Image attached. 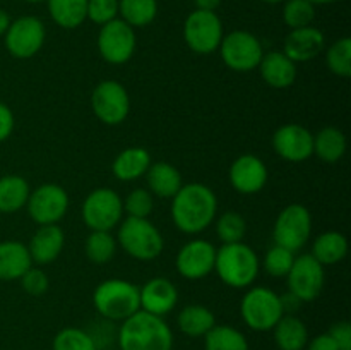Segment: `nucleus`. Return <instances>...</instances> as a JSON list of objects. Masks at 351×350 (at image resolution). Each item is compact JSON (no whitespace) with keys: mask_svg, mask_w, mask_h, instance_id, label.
Returning <instances> with one entry per match:
<instances>
[{"mask_svg":"<svg viewBox=\"0 0 351 350\" xmlns=\"http://www.w3.org/2000/svg\"><path fill=\"white\" fill-rule=\"evenodd\" d=\"M218 199L211 187L201 182L184 184L171 198V220L182 233L195 235L215 222Z\"/></svg>","mask_w":351,"mask_h":350,"instance_id":"obj_1","label":"nucleus"},{"mask_svg":"<svg viewBox=\"0 0 351 350\" xmlns=\"http://www.w3.org/2000/svg\"><path fill=\"white\" fill-rule=\"evenodd\" d=\"M117 343L120 350H173V331L160 316L137 311L122 321Z\"/></svg>","mask_w":351,"mask_h":350,"instance_id":"obj_2","label":"nucleus"},{"mask_svg":"<svg viewBox=\"0 0 351 350\" xmlns=\"http://www.w3.org/2000/svg\"><path fill=\"white\" fill-rule=\"evenodd\" d=\"M261 261L256 250L243 242L223 244L216 249L215 271L232 288H247L259 277Z\"/></svg>","mask_w":351,"mask_h":350,"instance_id":"obj_3","label":"nucleus"},{"mask_svg":"<svg viewBox=\"0 0 351 350\" xmlns=\"http://www.w3.org/2000/svg\"><path fill=\"white\" fill-rule=\"evenodd\" d=\"M93 304L101 318L122 323L141 311L139 287L122 278H110L95 288Z\"/></svg>","mask_w":351,"mask_h":350,"instance_id":"obj_4","label":"nucleus"},{"mask_svg":"<svg viewBox=\"0 0 351 350\" xmlns=\"http://www.w3.org/2000/svg\"><path fill=\"white\" fill-rule=\"evenodd\" d=\"M117 244L137 261H153L163 253L165 240L160 230L147 218L127 216L120 222Z\"/></svg>","mask_w":351,"mask_h":350,"instance_id":"obj_5","label":"nucleus"},{"mask_svg":"<svg viewBox=\"0 0 351 350\" xmlns=\"http://www.w3.org/2000/svg\"><path fill=\"white\" fill-rule=\"evenodd\" d=\"M280 295L266 287H252L240 302V316L254 331H271L283 318Z\"/></svg>","mask_w":351,"mask_h":350,"instance_id":"obj_6","label":"nucleus"},{"mask_svg":"<svg viewBox=\"0 0 351 350\" xmlns=\"http://www.w3.org/2000/svg\"><path fill=\"white\" fill-rule=\"evenodd\" d=\"M81 213L89 230L110 232L122 222L123 201L113 189L98 187L86 196Z\"/></svg>","mask_w":351,"mask_h":350,"instance_id":"obj_7","label":"nucleus"},{"mask_svg":"<svg viewBox=\"0 0 351 350\" xmlns=\"http://www.w3.org/2000/svg\"><path fill=\"white\" fill-rule=\"evenodd\" d=\"M223 64L235 72H250L259 67L264 50L263 43L250 31L237 30L225 34L219 43Z\"/></svg>","mask_w":351,"mask_h":350,"instance_id":"obj_8","label":"nucleus"},{"mask_svg":"<svg viewBox=\"0 0 351 350\" xmlns=\"http://www.w3.org/2000/svg\"><path fill=\"white\" fill-rule=\"evenodd\" d=\"M223 36V23L213 10H192L184 23V40L192 51L209 55L219 48Z\"/></svg>","mask_w":351,"mask_h":350,"instance_id":"obj_9","label":"nucleus"},{"mask_svg":"<svg viewBox=\"0 0 351 350\" xmlns=\"http://www.w3.org/2000/svg\"><path fill=\"white\" fill-rule=\"evenodd\" d=\"M312 215L304 205L291 202L281 209L274 222L273 239L276 246L287 247L291 253L300 250L311 239Z\"/></svg>","mask_w":351,"mask_h":350,"instance_id":"obj_10","label":"nucleus"},{"mask_svg":"<svg viewBox=\"0 0 351 350\" xmlns=\"http://www.w3.org/2000/svg\"><path fill=\"white\" fill-rule=\"evenodd\" d=\"M91 108L105 126L122 124L130 112V96L125 86L113 79L101 81L91 93Z\"/></svg>","mask_w":351,"mask_h":350,"instance_id":"obj_11","label":"nucleus"},{"mask_svg":"<svg viewBox=\"0 0 351 350\" xmlns=\"http://www.w3.org/2000/svg\"><path fill=\"white\" fill-rule=\"evenodd\" d=\"M98 51L105 62L112 65H122L132 58L136 51V31L120 17L99 26Z\"/></svg>","mask_w":351,"mask_h":350,"instance_id":"obj_12","label":"nucleus"},{"mask_svg":"<svg viewBox=\"0 0 351 350\" xmlns=\"http://www.w3.org/2000/svg\"><path fill=\"white\" fill-rule=\"evenodd\" d=\"M47 38L43 21L34 16H23L12 21L3 34V43L12 57L26 60L41 50Z\"/></svg>","mask_w":351,"mask_h":350,"instance_id":"obj_13","label":"nucleus"},{"mask_svg":"<svg viewBox=\"0 0 351 350\" xmlns=\"http://www.w3.org/2000/svg\"><path fill=\"white\" fill-rule=\"evenodd\" d=\"M26 208L38 225H57L69 209V194L58 184H41L29 192Z\"/></svg>","mask_w":351,"mask_h":350,"instance_id":"obj_14","label":"nucleus"},{"mask_svg":"<svg viewBox=\"0 0 351 350\" xmlns=\"http://www.w3.org/2000/svg\"><path fill=\"white\" fill-rule=\"evenodd\" d=\"M288 278V292L302 302H312L321 295L324 288V266L312 254H302L293 261Z\"/></svg>","mask_w":351,"mask_h":350,"instance_id":"obj_15","label":"nucleus"},{"mask_svg":"<svg viewBox=\"0 0 351 350\" xmlns=\"http://www.w3.org/2000/svg\"><path fill=\"white\" fill-rule=\"evenodd\" d=\"M276 154L291 163H302L314 154V134L300 124H285L273 134Z\"/></svg>","mask_w":351,"mask_h":350,"instance_id":"obj_16","label":"nucleus"},{"mask_svg":"<svg viewBox=\"0 0 351 350\" xmlns=\"http://www.w3.org/2000/svg\"><path fill=\"white\" fill-rule=\"evenodd\" d=\"M216 249L209 240L194 239L178 250L175 266L187 280H201L215 271Z\"/></svg>","mask_w":351,"mask_h":350,"instance_id":"obj_17","label":"nucleus"},{"mask_svg":"<svg viewBox=\"0 0 351 350\" xmlns=\"http://www.w3.org/2000/svg\"><path fill=\"white\" fill-rule=\"evenodd\" d=\"M230 184L240 194H257L269 178L266 163L256 154H242L230 167Z\"/></svg>","mask_w":351,"mask_h":350,"instance_id":"obj_18","label":"nucleus"},{"mask_svg":"<svg viewBox=\"0 0 351 350\" xmlns=\"http://www.w3.org/2000/svg\"><path fill=\"white\" fill-rule=\"evenodd\" d=\"M139 302L141 311L165 318L177 305L178 290L168 278H151L139 288Z\"/></svg>","mask_w":351,"mask_h":350,"instance_id":"obj_19","label":"nucleus"},{"mask_svg":"<svg viewBox=\"0 0 351 350\" xmlns=\"http://www.w3.org/2000/svg\"><path fill=\"white\" fill-rule=\"evenodd\" d=\"M326 45L324 33L319 27L305 26L298 30H291L288 36L285 38L283 54L288 58L298 64V62H307L322 54Z\"/></svg>","mask_w":351,"mask_h":350,"instance_id":"obj_20","label":"nucleus"},{"mask_svg":"<svg viewBox=\"0 0 351 350\" xmlns=\"http://www.w3.org/2000/svg\"><path fill=\"white\" fill-rule=\"evenodd\" d=\"M65 235L58 225H40L29 240V256L36 264H50L64 250Z\"/></svg>","mask_w":351,"mask_h":350,"instance_id":"obj_21","label":"nucleus"},{"mask_svg":"<svg viewBox=\"0 0 351 350\" xmlns=\"http://www.w3.org/2000/svg\"><path fill=\"white\" fill-rule=\"evenodd\" d=\"M257 69L261 72V78L271 88H290L297 79V64L291 58H288L283 51L276 50L264 54Z\"/></svg>","mask_w":351,"mask_h":350,"instance_id":"obj_22","label":"nucleus"},{"mask_svg":"<svg viewBox=\"0 0 351 350\" xmlns=\"http://www.w3.org/2000/svg\"><path fill=\"white\" fill-rule=\"evenodd\" d=\"M31 266L33 259L27 246L19 240L0 242V280H19Z\"/></svg>","mask_w":351,"mask_h":350,"instance_id":"obj_23","label":"nucleus"},{"mask_svg":"<svg viewBox=\"0 0 351 350\" xmlns=\"http://www.w3.org/2000/svg\"><path fill=\"white\" fill-rule=\"evenodd\" d=\"M153 163L151 154L146 148L132 146L125 148L115 156L112 163V172L117 180L132 182L146 175L147 168Z\"/></svg>","mask_w":351,"mask_h":350,"instance_id":"obj_24","label":"nucleus"},{"mask_svg":"<svg viewBox=\"0 0 351 350\" xmlns=\"http://www.w3.org/2000/svg\"><path fill=\"white\" fill-rule=\"evenodd\" d=\"M146 180L151 194L160 196L163 199H171L184 185L180 172L168 161L151 163L146 172Z\"/></svg>","mask_w":351,"mask_h":350,"instance_id":"obj_25","label":"nucleus"},{"mask_svg":"<svg viewBox=\"0 0 351 350\" xmlns=\"http://www.w3.org/2000/svg\"><path fill=\"white\" fill-rule=\"evenodd\" d=\"M271 331L280 350H305L307 347V325L295 314H283V318L274 325Z\"/></svg>","mask_w":351,"mask_h":350,"instance_id":"obj_26","label":"nucleus"},{"mask_svg":"<svg viewBox=\"0 0 351 350\" xmlns=\"http://www.w3.org/2000/svg\"><path fill=\"white\" fill-rule=\"evenodd\" d=\"M215 325L216 318L213 311L201 304L185 305L177 316L178 329L191 338H204Z\"/></svg>","mask_w":351,"mask_h":350,"instance_id":"obj_27","label":"nucleus"},{"mask_svg":"<svg viewBox=\"0 0 351 350\" xmlns=\"http://www.w3.org/2000/svg\"><path fill=\"white\" fill-rule=\"evenodd\" d=\"M346 254H348V239L341 232H336V230L321 233L312 244V256L322 266L341 263Z\"/></svg>","mask_w":351,"mask_h":350,"instance_id":"obj_28","label":"nucleus"},{"mask_svg":"<svg viewBox=\"0 0 351 350\" xmlns=\"http://www.w3.org/2000/svg\"><path fill=\"white\" fill-rule=\"evenodd\" d=\"M29 184L21 175L0 177V213H16L26 206L29 198Z\"/></svg>","mask_w":351,"mask_h":350,"instance_id":"obj_29","label":"nucleus"},{"mask_svg":"<svg viewBox=\"0 0 351 350\" xmlns=\"http://www.w3.org/2000/svg\"><path fill=\"white\" fill-rule=\"evenodd\" d=\"M51 21L64 30H75L86 21L88 0H47Z\"/></svg>","mask_w":351,"mask_h":350,"instance_id":"obj_30","label":"nucleus"},{"mask_svg":"<svg viewBox=\"0 0 351 350\" xmlns=\"http://www.w3.org/2000/svg\"><path fill=\"white\" fill-rule=\"evenodd\" d=\"M346 153V137L336 127H324L314 134V154L324 163H338Z\"/></svg>","mask_w":351,"mask_h":350,"instance_id":"obj_31","label":"nucleus"},{"mask_svg":"<svg viewBox=\"0 0 351 350\" xmlns=\"http://www.w3.org/2000/svg\"><path fill=\"white\" fill-rule=\"evenodd\" d=\"M204 350H250L245 335L230 325H215L204 336Z\"/></svg>","mask_w":351,"mask_h":350,"instance_id":"obj_32","label":"nucleus"},{"mask_svg":"<svg viewBox=\"0 0 351 350\" xmlns=\"http://www.w3.org/2000/svg\"><path fill=\"white\" fill-rule=\"evenodd\" d=\"M119 14L130 27L149 26L158 16V0H119Z\"/></svg>","mask_w":351,"mask_h":350,"instance_id":"obj_33","label":"nucleus"},{"mask_svg":"<svg viewBox=\"0 0 351 350\" xmlns=\"http://www.w3.org/2000/svg\"><path fill=\"white\" fill-rule=\"evenodd\" d=\"M86 256L91 263L105 264L113 259L117 253V239L110 232L103 230H91L84 242Z\"/></svg>","mask_w":351,"mask_h":350,"instance_id":"obj_34","label":"nucleus"},{"mask_svg":"<svg viewBox=\"0 0 351 350\" xmlns=\"http://www.w3.org/2000/svg\"><path fill=\"white\" fill-rule=\"evenodd\" d=\"M51 350H99L89 331L75 326L62 328L51 342Z\"/></svg>","mask_w":351,"mask_h":350,"instance_id":"obj_35","label":"nucleus"},{"mask_svg":"<svg viewBox=\"0 0 351 350\" xmlns=\"http://www.w3.org/2000/svg\"><path fill=\"white\" fill-rule=\"evenodd\" d=\"M326 62L332 74L339 78L351 75V40L348 36L339 38L326 51Z\"/></svg>","mask_w":351,"mask_h":350,"instance_id":"obj_36","label":"nucleus"},{"mask_svg":"<svg viewBox=\"0 0 351 350\" xmlns=\"http://www.w3.org/2000/svg\"><path fill=\"white\" fill-rule=\"evenodd\" d=\"M315 17V5L308 0H285L283 21L290 30L312 26Z\"/></svg>","mask_w":351,"mask_h":350,"instance_id":"obj_37","label":"nucleus"},{"mask_svg":"<svg viewBox=\"0 0 351 350\" xmlns=\"http://www.w3.org/2000/svg\"><path fill=\"white\" fill-rule=\"evenodd\" d=\"M247 232V223L240 213L226 211L216 222V233L223 244L242 242Z\"/></svg>","mask_w":351,"mask_h":350,"instance_id":"obj_38","label":"nucleus"},{"mask_svg":"<svg viewBox=\"0 0 351 350\" xmlns=\"http://www.w3.org/2000/svg\"><path fill=\"white\" fill-rule=\"evenodd\" d=\"M295 253H291L287 247H281L274 244L269 250L266 253L263 259V266L267 275L274 278H283L290 273L291 266H293Z\"/></svg>","mask_w":351,"mask_h":350,"instance_id":"obj_39","label":"nucleus"},{"mask_svg":"<svg viewBox=\"0 0 351 350\" xmlns=\"http://www.w3.org/2000/svg\"><path fill=\"white\" fill-rule=\"evenodd\" d=\"M123 201V213L134 218H147L153 211L154 199L147 189H134Z\"/></svg>","mask_w":351,"mask_h":350,"instance_id":"obj_40","label":"nucleus"},{"mask_svg":"<svg viewBox=\"0 0 351 350\" xmlns=\"http://www.w3.org/2000/svg\"><path fill=\"white\" fill-rule=\"evenodd\" d=\"M119 17V0H88L86 19L103 26Z\"/></svg>","mask_w":351,"mask_h":350,"instance_id":"obj_41","label":"nucleus"},{"mask_svg":"<svg viewBox=\"0 0 351 350\" xmlns=\"http://www.w3.org/2000/svg\"><path fill=\"white\" fill-rule=\"evenodd\" d=\"M19 280L23 290L26 292V294L33 295V297H40V295H43L45 292L48 290V287H50V280H48L47 273H45L43 270H40V268L34 266H31Z\"/></svg>","mask_w":351,"mask_h":350,"instance_id":"obj_42","label":"nucleus"},{"mask_svg":"<svg viewBox=\"0 0 351 350\" xmlns=\"http://www.w3.org/2000/svg\"><path fill=\"white\" fill-rule=\"evenodd\" d=\"M329 335L339 350H351V325L348 321H338L329 328Z\"/></svg>","mask_w":351,"mask_h":350,"instance_id":"obj_43","label":"nucleus"},{"mask_svg":"<svg viewBox=\"0 0 351 350\" xmlns=\"http://www.w3.org/2000/svg\"><path fill=\"white\" fill-rule=\"evenodd\" d=\"M14 126H16V120H14L12 110L5 103L0 102V143L9 139L14 130Z\"/></svg>","mask_w":351,"mask_h":350,"instance_id":"obj_44","label":"nucleus"},{"mask_svg":"<svg viewBox=\"0 0 351 350\" xmlns=\"http://www.w3.org/2000/svg\"><path fill=\"white\" fill-rule=\"evenodd\" d=\"M305 350H339V349L329 333H321V335L314 336V338H308Z\"/></svg>","mask_w":351,"mask_h":350,"instance_id":"obj_45","label":"nucleus"},{"mask_svg":"<svg viewBox=\"0 0 351 350\" xmlns=\"http://www.w3.org/2000/svg\"><path fill=\"white\" fill-rule=\"evenodd\" d=\"M280 301H281V307H283L285 314H293V312L297 311V309H300V305L304 304V302H302L298 297H295L291 292H288V294L285 295H280Z\"/></svg>","mask_w":351,"mask_h":350,"instance_id":"obj_46","label":"nucleus"},{"mask_svg":"<svg viewBox=\"0 0 351 350\" xmlns=\"http://www.w3.org/2000/svg\"><path fill=\"white\" fill-rule=\"evenodd\" d=\"M194 3H195V9L213 10V12H216V9L219 7L221 0H194Z\"/></svg>","mask_w":351,"mask_h":350,"instance_id":"obj_47","label":"nucleus"},{"mask_svg":"<svg viewBox=\"0 0 351 350\" xmlns=\"http://www.w3.org/2000/svg\"><path fill=\"white\" fill-rule=\"evenodd\" d=\"M10 23H12V19H10L9 12L5 9H0V36H3L7 33Z\"/></svg>","mask_w":351,"mask_h":350,"instance_id":"obj_48","label":"nucleus"},{"mask_svg":"<svg viewBox=\"0 0 351 350\" xmlns=\"http://www.w3.org/2000/svg\"><path fill=\"white\" fill-rule=\"evenodd\" d=\"M308 2H312L314 5H328V3L339 2V0H308Z\"/></svg>","mask_w":351,"mask_h":350,"instance_id":"obj_49","label":"nucleus"},{"mask_svg":"<svg viewBox=\"0 0 351 350\" xmlns=\"http://www.w3.org/2000/svg\"><path fill=\"white\" fill-rule=\"evenodd\" d=\"M263 2H266V3H281V2H285V0H263Z\"/></svg>","mask_w":351,"mask_h":350,"instance_id":"obj_50","label":"nucleus"},{"mask_svg":"<svg viewBox=\"0 0 351 350\" xmlns=\"http://www.w3.org/2000/svg\"><path fill=\"white\" fill-rule=\"evenodd\" d=\"M24 2H29V3H38V2H47V0H24Z\"/></svg>","mask_w":351,"mask_h":350,"instance_id":"obj_51","label":"nucleus"}]
</instances>
